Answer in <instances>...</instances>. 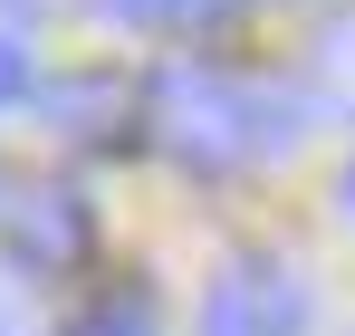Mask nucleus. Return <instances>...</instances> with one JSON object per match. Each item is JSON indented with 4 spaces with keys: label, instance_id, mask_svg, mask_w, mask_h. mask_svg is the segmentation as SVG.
Masks as SVG:
<instances>
[{
    "label": "nucleus",
    "instance_id": "nucleus-3",
    "mask_svg": "<svg viewBox=\"0 0 355 336\" xmlns=\"http://www.w3.org/2000/svg\"><path fill=\"white\" fill-rule=\"evenodd\" d=\"M202 336H307V288L279 260H231L202 288Z\"/></svg>",
    "mask_w": 355,
    "mask_h": 336
},
{
    "label": "nucleus",
    "instance_id": "nucleus-9",
    "mask_svg": "<svg viewBox=\"0 0 355 336\" xmlns=\"http://www.w3.org/2000/svg\"><path fill=\"white\" fill-rule=\"evenodd\" d=\"M336 202H346V212H355V164H346V183H336Z\"/></svg>",
    "mask_w": 355,
    "mask_h": 336
},
{
    "label": "nucleus",
    "instance_id": "nucleus-4",
    "mask_svg": "<svg viewBox=\"0 0 355 336\" xmlns=\"http://www.w3.org/2000/svg\"><path fill=\"white\" fill-rule=\"evenodd\" d=\"M29 106H39V125H49L58 144H87V154H106V144H125V135L144 125V106H135V87H125L116 67H77V77H49Z\"/></svg>",
    "mask_w": 355,
    "mask_h": 336
},
{
    "label": "nucleus",
    "instance_id": "nucleus-6",
    "mask_svg": "<svg viewBox=\"0 0 355 336\" xmlns=\"http://www.w3.org/2000/svg\"><path fill=\"white\" fill-rule=\"evenodd\" d=\"M231 0H106V19H125V29H202Z\"/></svg>",
    "mask_w": 355,
    "mask_h": 336
},
{
    "label": "nucleus",
    "instance_id": "nucleus-1",
    "mask_svg": "<svg viewBox=\"0 0 355 336\" xmlns=\"http://www.w3.org/2000/svg\"><path fill=\"white\" fill-rule=\"evenodd\" d=\"M144 125L164 135V154L182 173H240L259 154H288L297 144V96H269L231 67H192L173 58L154 87H144Z\"/></svg>",
    "mask_w": 355,
    "mask_h": 336
},
{
    "label": "nucleus",
    "instance_id": "nucleus-8",
    "mask_svg": "<svg viewBox=\"0 0 355 336\" xmlns=\"http://www.w3.org/2000/svg\"><path fill=\"white\" fill-rule=\"evenodd\" d=\"M29 96H39V67L19 39H0V106H29Z\"/></svg>",
    "mask_w": 355,
    "mask_h": 336
},
{
    "label": "nucleus",
    "instance_id": "nucleus-2",
    "mask_svg": "<svg viewBox=\"0 0 355 336\" xmlns=\"http://www.w3.org/2000/svg\"><path fill=\"white\" fill-rule=\"evenodd\" d=\"M0 240H10V269L67 279V269L96 250V212H87L67 183H39V192H10V202H0Z\"/></svg>",
    "mask_w": 355,
    "mask_h": 336
},
{
    "label": "nucleus",
    "instance_id": "nucleus-7",
    "mask_svg": "<svg viewBox=\"0 0 355 336\" xmlns=\"http://www.w3.org/2000/svg\"><path fill=\"white\" fill-rule=\"evenodd\" d=\"M67 336H154V317H144V298H106V308H87Z\"/></svg>",
    "mask_w": 355,
    "mask_h": 336
},
{
    "label": "nucleus",
    "instance_id": "nucleus-5",
    "mask_svg": "<svg viewBox=\"0 0 355 336\" xmlns=\"http://www.w3.org/2000/svg\"><path fill=\"white\" fill-rule=\"evenodd\" d=\"M307 106H327V115H346V125H355V19H346V29H327V39L307 49Z\"/></svg>",
    "mask_w": 355,
    "mask_h": 336
}]
</instances>
